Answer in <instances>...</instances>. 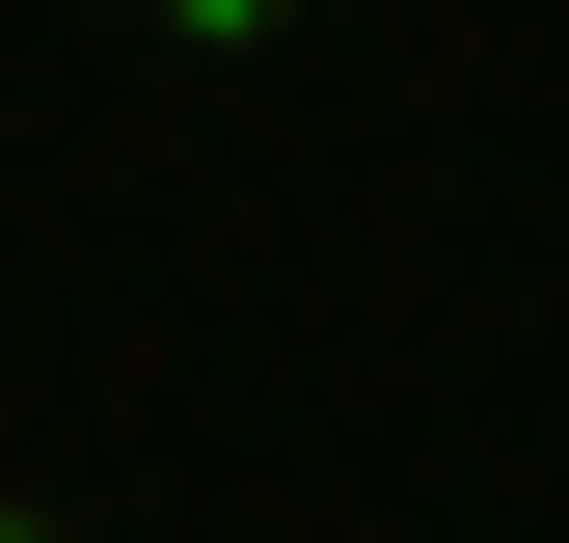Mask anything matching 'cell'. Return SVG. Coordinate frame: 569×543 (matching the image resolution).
Wrapping results in <instances>:
<instances>
[{
    "label": "cell",
    "instance_id": "cell-2",
    "mask_svg": "<svg viewBox=\"0 0 569 543\" xmlns=\"http://www.w3.org/2000/svg\"><path fill=\"white\" fill-rule=\"evenodd\" d=\"M0 543H54V516H0Z\"/></svg>",
    "mask_w": 569,
    "mask_h": 543
},
{
    "label": "cell",
    "instance_id": "cell-1",
    "mask_svg": "<svg viewBox=\"0 0 569 543\" xmlns=\"http://www.w3.org/2000/svg\"><path fill=\"white\" fill-rule=\"evenodd\" d=\"M163 28H190V55H271V28H299V0H163Z\"/></svg>",
    "mask_w": 569,
    "mask_h": 543
}]
</instances>
